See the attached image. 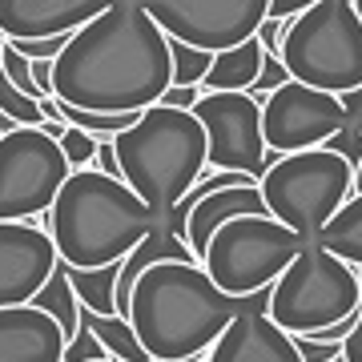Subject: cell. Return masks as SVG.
<instances>
[{
  "mask_svg": "<svg viewBox=\"0 0 362 362\" xmlns=\"http://www.w3.org/2000/svg\"><path fill=\"white\" fill-rule=\"evenodd\" d=\"M173 85L169 37L141 0H117L52 61V97L93 113H141Z\"/></svg>",
  "mask_w": 362,
  "mask_h": 362,
  "instance_id": "cell-1",
  "label": "cell"
},
{
  "mask_svg": "<svg viewBox=\"0 0 362 362\" xmlns=\"http://www.w3.org/2000/svg\"><path fill=\"white\" fill-rule=\"evenodd\" d=\"M270 310V290L226 294L202 262H157L137 278L125 318L153 362L202 358L242 314Z\"/></svg>",
  "mask_w": 362,
  "mask_h": 362,
  "instance_id": "cell-2",
  "label": "cell"
},
{
  "mask_svg": "<svg viewBox=\"0 0 362 362\" xmlns=\"http://www.w3.org/2000/svg\"><path fill=\"white\" fill-rule=\"evenodd\" d=\"M153 221L157 214L121 177H105L101 169H73L45 214V230L65 266L97 270L129 258Z\"/></svg>",
  "mask_w": 362,
  "mask_h": 362,
  "instance_id": "cell-3",
  "label": "cell"
},
{
  "mask_svg": "<svg viewBox=\"0 0 362 362\" xmlns=\"http://www.w3.org/2000/svg\"><path fill=\"white\" fill-rule=\"evenodd\" d=\"M113 149L121 161V181L153 214L173 209L209 169V141L194 109H169L161 101L149 105L137 125L117 133Z\"/></svg>",
  "mask_w": 362,
  "mask_h": 362,
  "instance_id": "cell-4",
  "label": "cell"
},
{
  "mask_svg": "<svg viewBox=\"0 0 362 362\" xmlns=\"http://www.w3.org/2000/svg\"><path fill=\"white\" fill-rule=\"evenodd\" d=\"M282 65L290 81L326 93L362 85V16L354 0H318L290 21L282 40Z\"/></svg>",
  "mask_w": 362,
  "mask_h": 362,
  "instance_id": "cell-5",
  "label": "cell"
},
{
  "mask_svg": "<svg viewBox=\"0 0 362 362\" xmlns=\"http://www.w3.org/2000/svg\"><path fill=\"white\" fill-rule=\"evenodd\" d=\"M258 189L270 218H278L282 226L302 233L306 242H314L318 230L354 194V165L326 145L298 149V153H282L262 173Z\"/></svg>",
  "mask_w": 362,
  "mask_h": 362,
  "instance_id": "cell-6",
  "label": "cell"
},
{
  "mask_svg": "<svg viewBox=\"0 0 362 362\" xmlns=\"http://www.w3.org/2000/svg\"><path fill=\"white\" fill-rule=\"evenodd\" d=\"M362 306V282L350 262L306 242L282 278L270 286V318L286 334H318Z\"/></svg>",
  "mask_w": 362,
  "mask_h": 362,
  "instance_id": "cell-7",
  "label": "cell"
},
{
  "mask_svg": "<svg viewBox=\"0 0 362 362\" xmlns=\"http://www.w3.org/2000/svg\"><path fill=\"white\" fill-rule=\"evenodd\" d=\"M306 238L290 226H282L270 214H246L226 221L214 238L202 266L226 294H258L270 290L282 270L302 254Z\"/></svg>",
  "mask_w": 362,
  "mask_h": 362,
  "instance_id": "cell-8",
  "label": "cell"
},
{
  "mask_svg": "<svg viewBox=\"0 0 362 362\" xmlns=\"http://www.w3.org/2000/svg\"><path fill=\"white\" fill-rule=\"evenodd\" d=\"M69 161L61 141L37 125L0 137V221H28L49 214L61 185L69 181Z\"/></svg>",
  "mask_w": 362,
  "mask_h": 362,
  "instance_id": "cell-9",
  "label": "cell"
},
{
  "mask_svg": "<svg viewBox=\"0 0 362 362\" xmlns=\"http://www.w3.org/2000/svg\"><path fill=\"white\" fill-rule=\"evenodd\" d=\"M194 117L202 121L209 141V169H233L258 181L282 153H274L262 133V105L250 93L218 89L202 93L194 105Z\"/></svg>",
  "mask_w": 362,
  "mask_h": 362,
  "instance_id": "cell-10",
  "label": "cell"
},
{
  "mask_svg": "<svg viewBox=\"0 0 362 362\" xmlns=\"http://www.w3.org/2000/svg\"><path fill=\"white\" fill-rule=\"evenodd\" d=\"M169 40L194 45L206 52H226L258 37L270 21V0H141Z\"/></svg>",
  "mask_w": 362,
  "mask_h": 362,
  "instance_id": "cell-11",
  "label": "cell"
},
{
  "mask_svg": "<svg viewBox=\"0 0 362 362\" xmlns=\"http://www.w3.org/2000/svg\"><path fill=\"white\" fill-rule=\"evenodd\" d=\"M346 125L342 97L326 89H310L286 81L262 101V133L274 153H298V149H318Z\"/></svg>",
  "mask_w": 362,
  "mask_h": 362,
  "instance_id": "cell-12",
  "label": "cell"
},
{
  "mask_svg": "<svg viewBox=\"0 0 362 362\" xmlns=\"http://www.w3.org/2000/svg\"><path fill=\"white\" fill-rule=\"evenodd\" d=\"M57 246L49 230L33 221H0V310L33 302L57 270Z\"/></svg>",
  "mask_w": 362,
  "mask_h": 362,
  "instance_id": "cell-13",
  "label": "cell"
},
{
  "mask_svg": "<svg viewBox=\"0 0 362 362\" xmlns=\"http://www.w3.org/2000/svg\"><path fill=\"white\" fill-rule=\"evenodd\" d=\"M117 0H0V37L45 40L73 37L77 28L113 8Z\"/></svg>",
  "mask_w": 362,
  "mask_h": 362,
  "instance_id": "cell-14",
  "label": "cell"
},
{
  "mask_svg": "<svg viewBox=\"0 0 362 362\" xmlns=\"http://www.w3.org/2000/svg\"><path fill=\"white\" fill-rule=\"evenodd\" d=\"M206 362H302L294 334H286L270 314H242L206 350Z\"/></svg>",
  "mask_w": 362,
  "mask_h": 362,
  "instance_id": "cell-15",
  "label": "cell"
},
{
  "mask_svg": "<svg viewBox=\"0 0 362 362\" xmlns=\"http://www.w3.org/2000/svg\"><path fill=\"white\" fill-rule=\"evenodd\" d=\"M65 334L33 302L0 310V362H61Z\"/></svg>",
  "mask_w": 362,
  "mask_h": 362,
  "instance_id": "cell-16",
  "label": "cell"
},
{
  "mask_svg": "<svg viewBox=\"0 0 362 362\" xmlns=\"http://www.w3.org/2000/svg\"><path fill=\"white\" fill-rule=\"evenodd\" d=\"M246 214H270L266 202H262L258 181H246V185H226V189H214L197 202L189 214H185V242L194 250V258L202 262L209 250V238L233 218H246Z\"/></svg>",
  "mask_w": 362,
  "mask_h": 362,
  "instance_id": "cell-17",
  "label": "cell"
},
{
  "mask_svg": "<svg viewBox=\"0 0 362 362\" xmlns=\"http://www.w3.org/2000/svg\"><path fill=\"white\" fill-rule=\"evenodd\" d=\"M258 73H262V45L258 37H250L226 52H214V65H209L206 81H202V93H218V89L246 93L254 89Z\"/></svg>",
  "mask_w": 362,
  "mask_h": 362,
  "instance_id": "cell-18",
  "label": "cell"
},
{
  "mask_svg": "<svg viewBox=\"0 0 362 362\" xmlns=\"http://www.w3.org/2000/svg\"><path fill=\"white\" fill-rule=\"evenodd\" d=\"M81 326H89L93 334H97V342L105 346V354L113 362H153L125 314H93L81 306Z\"/></svg>",
  "mask_w": 362,
  "mask_h": 362,
  "instance_id": "cell-19",
  "label": "cell"
},
{
  "mask_svg": "<svg viewBox=\"0 0 362 362\" xmlns=\"http://www.w3.org/2000/svg\"><path fill=\"white\" fill-rule=\"evenodd\" d=\"M314 242L322 250H330L334 258L350 262V266H362V194H350L342 202V209L318 230Z\"/></svg>",
  "mask_w": 362,
  "mask_h": 362,
  "instance_id": "cell-20",
  "label": "cell"
},
{
  "mask_svg": "<svg viewBox=\"0 0 362 362\" xmlns=\"http://www.w3.org/2000/svg\"><path fill=\"white\" fill-rule=\"evenodd\" d=\"M61 266H65V262H61ZM117 274H121V262L97 266V270L65 266V278H69V286H73L77 302L93 314H117Z\"/></svg>",
  "mask_w": 362,
  "mask_h": 362,
  "instance_id": "cell-21",
  "label": "cell"
},
{
  "mask_svg": "<svg viewBox=\"0 0 362 362\" xmlns=\"http://www.w3.org/2000/svg\"><path fill=\"white\" fill-rule=\"evenodd\" d=\"M33 306H37V310H45L52 322L61 326L65 342L81 330V302H77V294H73V286H69L65 266H61V262H57V270H52L49 282L33 294Z\"/></svg>",
  "mask_w": 362,
  "mask_h": 362,
  "instance_id": "cell-22",
  "label": "cell"
},
{
  "mask_svg": "<svg viewBox=\"0 0 362 362\" xmlns=\"http://www.w3.org/2000/svg\"><path fill=\"white\" fill-rule=\"evenodd\" d=\"M169 61H173V85H197L202 89V81H206L209 65H214V52L169 40Z\"/></svg>",
  "mask_w": 362,
  "mask_h": 362,
  "instance_id": "cell-23",
  "label": "cell"
},
{
  "mask_svg": "<svg viewBox=\"0 0 362 362\" xmlns=\"http://www.w3.org/2000/svg\"><path fill=\"white\" fill-rule=\"evenodd\" d=\"M0 113L13 117L16 125H45V113H40V101L37 97H28L13 85V81L4 77V69H0Z\"/></svg>",
  "mask_w": 362,
  "mask_h": 362,
  "instance_id": "cell-24",
  "label": "cell"
},
{
  "mask_svg": "<svg viewBox=\"0 0 362 362\" xmlns=\"http://www.w3.org/2000/svg\"><path fill=\"white\" fill-rule=\"evenodd\" d=\"M97 145L101 137H93V133L77 129V125H69L61 133V149H65V161L69 169H93V157H97Z\"/></svg>",
  "mask_w": 362,
  "mask_h": 362,
  "instance_id": "cell-25",
  "label": "cell"
},
{
  "mask_svg": "<svg viewBox=\"0 0 362 362\" xmlns=\"http://www.w3.org/2000/svg\"><path fill=\"white\" fill-rule=\"evenodd\" d=\"M101 358H109L105 346L97 342V334H93L89 326H81L77 334L65 342V358H61V362H101Z\"/></svg>",
  "mask_w": 362,
  "mask_h": 362,
  "instance_id": "cell-26",
  "label": "cell"
},
{
  "mask_svg": "<svg viewBox=\"0 0 362 362\" xmlns=\"http://www.w3.org/2000/svg\"><path fill=\"white\" fill-rule=\"evenodd\" d=\"M294 346L302 354V362H334L342 358V342H322L310 334H294Z\"/></svg>",
  "mask_w": 362,
  "mask_h": 362,
  "instance_id": "cell-27",
  "label": "cell"
},
{
  "mask_svg": "<svg viewBox=\"0 0 362 362\" xmlns=\"http://www.w3.org/2000/svg\"><path fill=\"white\" fill-rule=\"evenodd\" d=\"M16 49L25 52L28 61H57L61 49L69 45V37H45V40H13Z\"/></svg>",
  "mask_w": 362,
  "mask_h": 362,
  "instance_id": "cell-28",
  "label": "cell"
},
{
  "mask_svg": "<svg viewBox=\"0 0 362 362\" xmlns=\"http://www.w3.org/2000/svg\"><path fill=\"white\" fill-rule=\"evenodd\" d=\"M197 97H202L197 85H169V89L161 93V105H169V109H194Z\"/></svg>",
  "mask_w": 362,
  "mask_h": 362,
  "instance_id": "cell-29",
  "label": "cell"
},
{
  "mask_svg": "<svg viewBox=\"0 0 362 362\" xmlns=\"http://www.w3.org/2000/svg\"><path fill=\"white\" fill-rule=\"evenodd\" d=\"M93 169H101L105 177H121V161H117L113 137H101V145H97V157H93Z\"/></svg>",
  "mask_w": 362,
  "mask_h": 362,
  "instance_id": "cell-30",
  "label": "cell"
},
{
  "mask_svg": "<svg viewBox=\"0 0 362 362\" xmlns=\"http://www.w3.org/2000/svg\"><path fill=\"white\" fill-rule=\"evenodd\" d=\"M342 358H346V362H362V306H358V322H354V330H350L346 342H342Z\"/></svg>",
  "mask_w": 362,
  "mask_h": 362,
  "instance_id": "cell-31",
  "label": "cell"
},
{
  "mask_svg": "<svg viewBox=\"0 0 362 362\" xmlns=\"http://www.w3.org/2000/svg\"><path fill=\"white\" fill-rule=\"evenodd\" d=\"M310 4H318V0H270V16L274 21H286V16H298Z\"/></svg>",
  "mask_w": 362,
  "mask_h": 362,
  "instance_id": "cell-32",
  "label": "cell"
},
{
  "mask_svg": "<svg viewBox=\"0 0 362 362\" xmlns=\"http://www.w3.org/2000/svg\"><path fill=\"white\" fill-rule=\"evenodd\" d=\"M33 65V81H37L40 97H52V61H28Z\"/></svg>",
  "mask_w": 362,
  "mask_h": 362,
  "instance_id": "cell-33",
  "label": "cell"
},
{
  "mask_svg": "<svg viewBox=\"0 0 362 362\" xmlns=\"http://www.w3.org/2000/svg\"><path fill=\"white\" fill-rule=\"evenodd\" d=\"M354 194H362V161H358V169H354Z\"/></svg>",
  "mask_w": 362,
  "mask_h": 362,
  "instance_id": "cell-34",
  "label": "cell"
},
{
  "mask_svg": "<svg viewBox=\"0 0 362 362\" xmlns=\"http://www.w3.org/2000/svg\"><path fill=\"white\" fill-rule=\"evenodd\" d=\"M354 141H358V145H362V121H358V129H354Z\"/></svg>",
  "mask_w": 362,
  "mask_h": 362,
  "instance_id": "cell-35",
  "label": "cell"
},
{
  "mask_svg": "<svg viewBox=\"0 0 362 362\" xmlns=\"http://www.w3.org/2000/svg\"><path fill=\"white\" fill-rule=\"evenodd\" d=\"M354 13H358V16H362V0H354Z\"/></svg>",
  "mask_w": 362,
  "mask_h": 362,
  "instance_id": "cell-36",
  "label": "cell"
},
{
  "mask_svg": "<svg viewBox=\"0 0 362 362\" xmlns=\"http://www.w3.org/2000/svg\"><path fill=\"white\" fill-rule=\"evenodd\" d=\"M334 362H346V358H334Z\"/></svg>",
  "mask_w": 362,
  "mask_h": 362,
  "instance_id": "cell-37",
  "label": "cell"
},
{
  "mask_svg": "<svg viewBox=\"0 0 362 362\" xmlns=\"http://www.w3.org/2000/svg\"><path fill=\"white\" fill-rule=\"evenodd\" d=\"M101 362H113V358H101Z\"/></svg>",
  "mask_w": 362,
  "mask_h": 362,
  "instance_id": "cell-38",
  "label": "cell"
},
{
  "mask_svg": "<svg viewBox=\"0 0 362 362\" xmlns=\"http://www.w3.org/2000/svg\"><path fill=\"white\" fill-rule=\"evenodd\" d=\"M0 137H4V133H0Z\"/></svg>",
  "mask_w": 362,
  "mask_h": 362,
  "instance_id": "cell-39",
  "label": "cell"
}]
</instances>
